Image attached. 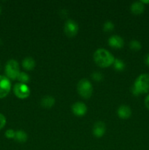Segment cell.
Wrapping results in <instances>:
<instances>
[{
  "mask_svg": "<svg viewBox=\"0 0 149 150\" xmlns=\"http://www.w3.org/2000/svg\"><path fill=\"white\" fill-rule=\"evenodd\" d=\"M93 59L96 64L100 67H108L112 65L115 57L108 50L99 48L94 52Z\"/></svg>",
  "mask_w": 149,
  "mask_h": 150,
  "instance_id": "6da1fadb",
  "label": "cell"
},
{
  "mask_svg": "<svg viewBox=\"0 0 149 150\" xmlns=\"http://www.w3.org/2000/svg\"><path fill=\"white\" fill-rule=\"evenodd\" d=\"M132 94L135 96L149 92V74L143 73L136 79L131 89Z\"/></svg>",
  "mask_w": 149,
  "mask_h": 150,
  "instance_id": "7a4b0ae2",
  "label": "cell"
},
{
  "mask_svg": "<svg viewBox=\"0 0 149 150\" xmlns=\"http://www.w3.org/2000/svg\"><path fill=\"white\" fill-rule=\"evenodd\" d=\"M78 94L85 99H89L91 97L93 92V86L88 79H83L77 83Z\"/></svg>",
  "mask_w": 149,
  "mask_h": 150,
  "instance_id": "3957f363",
  "label": "cell"
},
{
  "mask_svg": "<svg viewBox=\"0 0 149 150\" xmlns=\"http://www.w3.org/2000/svg\"><path fill=\"white\" fill-rule=\"evenodd\" d=\"M20 67L18 62L15 59H10L5 65L6 77L9 79L15 80L20 74Z\"/></svg>",
  "mask_w": 149,
  "mask_h": 150,
  "instance_id": "277c9868",
  "label": "cell"
},
{
  "mask_svg": "<svg viewBox=\"0 0 149 150\" xmlns=\"http://www.w3.org/2000/svg\"><path fill=\"white\" fill-rule=\"evenodd\" d=\"M13 92H14L15 95L20 99H26L30 95L29 87L25 83H15L13 87Z\"/></svg>",
  "mask_w": 149,
  "mask_h": 150,
  "instance_id": "5b68a950",
  "label": "cell"
},
{
  "mask_svg": "<svg viewBox=\"0 0 149 150\" xmlns=\"http://www.w3.org/2000/svg\"><path fill=\"white\" fill-rule=\"evenodd\" d=\"M11 89L10 79L4 76H0V98L7 96Z\"/></svg>",
  "mask_w": 149,
  "mask_h": 150,
  "instance_id": "8992f818",
  "label": "cell"
},
{
  "mask_svg": "<svg viewBox=\"0 0 149 150\" xmlns=\"http://www.w3.org/2000/svg\"><path fill=\"white\" fill-rule=\"evenodd\" d=\"M78 24L73 20H68L64 25V32L69 38H73L78 32Z\"/></svg>",
  "mask_w": 149,
  "mask_h": 150,
  "instance_id": "52a82bcc",
  "label": "cell"
},
{
  "mask_svg": "<svg viewBox=\"0 0 149 150\" xmlns=\"http://www.w3.org/2000/svg\"><path fill=\"white\" fill-rule=\"evenodd\" d=\"M72 111L74 115L77 117H83L87 112V106L82 102H77L72 106Z\"/></svg>",
  "mask_w": 149,
  "mask_h": 150,
  "instance_id": "ba28073f",
  "label": "cell"
},
{
  "mask_svg": "<svg viewBox=\"0 0 149 150\" xmlns=\"http://www.w3.org/2000/svg\"><path fill=\"white\" fill-rule=\"evenodd\" d=\"M108 45L114 48H121L124 45V39L118 35H112L108 39Z\"/></svg>",
  "mask_w": 149,
  "mask_h": 150,
  "instance_id": "9c48e42d",
  "label": "cell"
},
{
  "mask_svg": "<svg viewBox=\"0 0 149 150\" xmlns=\"http://www.w3.org/2000/svg\"><path fill=\"white\" fill-rule=\"evenodd\" d=\"M105 125L103 122H96L93 125V133L96 138H101L104 136L105 133Z\"/></svg>",
  "mask_w": 149,
  "mask_h": 150,
  "instance_id": "30bf717a",
  "label": "cell"
},
{
  "mask_svg": "<svg viewBox=\"0 0 149 150\" xmlns=\"http://www.w3.org/2000/svg\"><path fill=\"white\" fill-rule=\"evenodd\" d=\"M118 117L123 120L129 119L131 115V109L129 106L126 105H122L118 109Z\"/></svg>",
  "mask_w": 149,
  "mask_h": 150,
  "instance_id": "8fae6325",
  "label": "cell"
},
{
  "mask_svg": "<svg viewBox=\"0 0 149 150\" xmlns=\"http://www.w3.org/2000/svg\"><path fill=\"white\" fill-rule=\"evenodd\" d=\"M145 10V5L141 1H135L131 5V11L134 15H140Z\"/></svg>",
  "mask_w": 149,
  "mask_h": 150,
  "instance_id": "7c38bea8",
  "label": "cell"
},
{
  "mask_svg": "<svg viewBox=\"0 0 149 150\" xmlns=\"http://www.w3.org/2000/svg\"><path fill=\"white\" fill-rule=\"evenodd\" d=\"M56 100H55V98L52 96H45L44 98H42L41 100V102L40 104L43 108H52L53 106L55 104Z\"/></svg>",
  "mask_w": 149,
  "mask_h": 150,
  "instance_id": "4fadbf2b",
  "label": "cell"
},
{
  "mask_svg": "<svg viewBox=\"0 0 149 150\" xmlns=\"http://www.w3.org/2000/svg\"><path fill=\"white\" fill-rule=\"evenodd\" d=\"M22 66L26 70H32L35 67V61L32 57H26L22 62Z\"/></svg>",
  "mask_w": 149,
  "mask_h": 150,
  "instance_id": "5bb4252c",
  "label": "cell"
},
{
  "mask_svg": "<svg viewBox=\"0 0 149 150\" xmlns=\"http://www.w3.org/2000/svg\"><path fill=\"white\" fill-rule=\"evenodd\" d=\"M14 139L19 143H24L27 141L28 135L23 130H18L15 132Z\"/></svg>",
  "mask_w": 149,
  "mask_h": 150,
  "instance_id": "9a60e30c",
  "label": "cell"
},
{
  "mask_svg": "<svg viewBox=\"0 0 149 150\" xmlns=\"http://www.w3.org/2000/svg\"><path fill=\"white\" fill-rule=\"evenodd\" d=\"M112 65H113L114 69L118 72L123 71L126 67L125 63L120 59H115V61H114Z\"/></svg>",
  "mask_w": 149,
  "mask_h": 150,
  "instance_id": "2e32d148",
  "label": "cell"
},
{
  "mask_svg": "<svg viewBox=\"0 0 149 150\" xmlns=\"http://www.w3.org/2000/svg\"><path fill=\"white\" fill-rule=\"evenodd\" d=\"M17 79L18 80L19 83L26 84V83H28L29 81V80H30V78H29V76L27 73H24V72H20Z\"/></svg>",
  "mask_w": 149,
  "mask_h": 150,
  "instance_id": "e0dca14e",
  "label": "cell"
},
{
  "mask_svg": "<svg viewBox=\"0 0 149 150\" xmlns=\"http://www.w3.org/2000/svg\"><path fill=\"white\" fill-rule=\"evenodd\" d=\"M129 47L131 50L134 51H140L142 48V45L138 40H131V42H129Z\"/></svg>",
  "mask_w": 149,
  "mask_h": 150,
  "instance_id": "ac0fdd59",
  "label": "cell"
},
{
  "mask_svg": "<svg viewBox=\"0 0 149 150\" xmlns=\"http://www.w3.org/2000/svg\"><path fill=\"white\" fill-rule=\"evenodd\" d=\"M114 28H115V25H114V23H112V21H108L105 22V23H104L103 30L105 31V32H112V31L114 29Z\"/></svg>",
  "mask_w": 149,
  "mask_h": 150,
  "instance_id": "d6986e66",
  "label": "cell"
},
{
  "mask_svg": "<svg viewBox=\"0 0 149 150\" xmlns=\"http://www.w3.org/2000/svg\"><path fill=\"white\" fill-rule=\"evenodd\" d=\"M91 77L96 81H101L103 79V76L99 72H94V73H93L91 75Z\"/></svg>",
  "mask_w": 149,
  "mask_h": 150,
  "instance_id": "ffe728a7",
  "label": "cell"
},
{
  "mask_svg": "<svg viewBox=\"0 0 149 150\" xmlns=\"http://www.w3.org/2000/svg\"><path fill=\"white\" fill-rule=\"evenodd\" d=\"M15 135V132L12 129H9L5 132V136L7 139H14Z\"/></svg>",
  "mask_w": 149,
  "mask_h": 150,
  "instance_id": "44dd1931",
  "label": "cell"
},
{
  "mask_svg": "<svg viewBox=\"0 0 149 150\" xmlns=\"http://www.w3.org/2000/svg\"><path fill=\"white\" fill-rule=\"evenodd\" d=\"M6 125V118L3 114H0V130L3 128Z\"/></svg>",
  "mask_w": 149,
  "mask_h": 150,
  "instance_id": "7402d4cb",
  "label": "cell"
},
{
  "mask_svg": "<svg viewBox=\"0 0 149 150\" xmlns=\"http://www.w3.org/2000/svg\"><path fill=\"white\" fill-rule=\"evenodd\" d=\"M145 107L149 110V94L146 96L145 99Z\"/></svg>",
  "mask_w": 149,
  "mask_h": 150,
  "instance_id": "603a6c76",
  "label": "cell"
},
{
  "mask_svg": "<svg viewBox=\"0 0 149 150\" xmlns=\"http://www.w3.org/2000/svg\"><path fill=\"white\" fill-rule=\"evenodd\" d=\"M145 61L146 64L149 67V54H148L147 55H146L145 59Z\"/></svg>",
  "mask_w": 149,
  "mask_h": 150,
  "instance_id": "cb8c5ba5",
  "label": "cell"
},
{
  "mask_svg": "<svg viewBox=\"0 0 149 150\" xmlns=\"http://www.w3.org/2000/svg\"><path fill=\"white\" fill-rule=\"evenodd\" d=\"M141 1V2L143 3V4H144V5L145 4H149V0H148V1H144V0H142V1Z\"/></svg>",
  "mask_w": 149,
  "mask_h": 150,
  "instance_id": "d4e9b609",
  "label": "cell"
},
{
  "mask_svg": "<svg viewBox=\"0 0 149 150\" xmlns=\"http://www.w3.org/2000/svg\"><path fill=\"white\" fill-rule=\"evenodd\" d=\"M1 7H0V14H1Z\"/></svg>",
  "mask_w": 149,
  "mask_h": 150,
  "instance_id": "484cf974",
  "label": "cell"
}]
</instances>
